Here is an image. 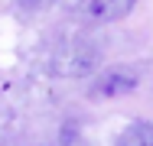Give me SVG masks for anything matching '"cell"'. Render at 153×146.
<instances>
[{"label": "cell", "instance_id": "cell-5", "mask_svg": "<svg viewBox=\"0 0 153 146\" xmlns=\"http://www.w3.org/2000/svg\"><path fill=\"white\" fill-rule=\"evenodd\" d=\"M52 0H20V7L23 10H42V7H49Z\"/></svg>", "mask_w": 153, "mask_h": 146}, {"label": "cell", "instance_id": "cell-3", "mask_svg": "<svg viewBox=\"0 0 153 146\" xmlns=\"http://www.w3.org/2000/svg\"><path fill=\"white\" fill-rule=\"evenodd\" d=\"M134 7H137V0H75V10L88 23H117Z\"/></svg>", "mask_w": 153, "mask_h": 146}, {"label": "cell", "instance_id": "cell-4", "mask_svg": "<svg viewBox=\"0 0 153 146\" xmlns=\"http://www.w3.org/2000/svg\"><path fill=\"white\" fill-rule=\"evenodd\" d=\"M114 146H153V123L150 120H134V123H127L121 133H117Z\"/></svg>", "mask_w": 153, "mask_h": 146}, {"label": "cell", "instance_id": "cell-1", "mask_svg": "<svg viewBox=\"0 0 153 146\" xmlns=\"http://www.w3.org/2000/svg\"><path fill=\"white\" fill-rule=\"evenodd\" d=\"M98 62H101V52L94 49L91 42H85V39H68V42H62L59 49L52 52L49 68H52L56 75L75 78V75H88V72H94Z\"/></svg>", "mask_w": 153, "mask_h": 146}, {"label": "cell", "instance_id": "cell-2", "mask_svg": "<svg viewBox=\"0 0 153 146\" xmlns=\"http://www.w3.org/2000/svg\"><path fill=\"white\" fill-rule=\"evenodd\" d=\"M140 85V72L134 65H111L91 81V97H124Z\"/></svg>", "mask_w": 153, "mask_h": 146}]
</instances>
